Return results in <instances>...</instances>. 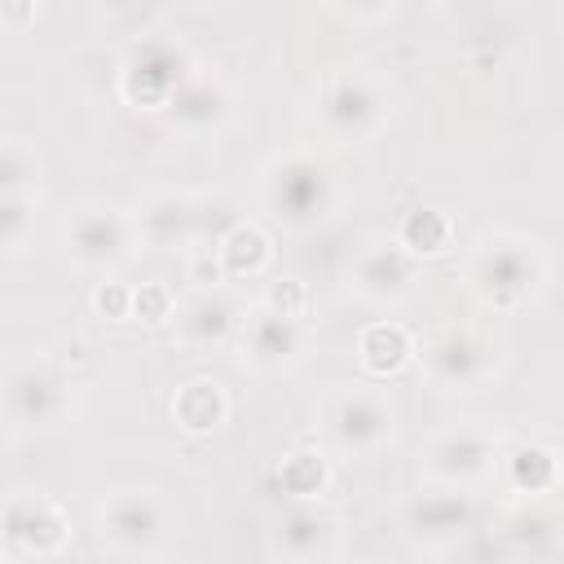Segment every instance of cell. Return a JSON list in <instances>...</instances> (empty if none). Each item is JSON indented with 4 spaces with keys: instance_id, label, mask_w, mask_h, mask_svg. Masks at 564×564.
Returning a JSON list of instances; mask_svg holds the SVG:
<instances>
[{
    "instance_id": "29",
    "label": "cell",
    "mask_w": 564,
    "mask_h": 564,
    "mask_svg": "<svg viewBox=\"0 0 564 564\" xmlns=\"http://www.w3.org/2000/svg\"><path fill=\"white\" fill-rule=\"evenodd\" d=\"M172 308H176V291L167 282H141V286H132V322L167 326L172 322Z\"/></svg>"
},
{
    "instance_id": "14",
    "label": "cell",
    "mask_w": 564,
    "mask_h": 564,
    "mask_svg": "<svg viewBox=\"0 0 564 564\" xmlns=\"http://www.w3.org/2000/svg\"><path fill=\"white\" fill-rule=\"evenodd\" d=\"M476 529V507L463 489L423 485L401 502V533L419 555H458Z\"/></svg>"
},
{
    "instance_id": "32",
    "label": "cell",
    "mask_w": 564,
    "mask_h": 564,
    "mask_svg": "<svg viewBox=\"0 0 564 564\" xmlns=\"http://www.w3.org/2000/svg\"><path fill=\"white\" fill-rule=\"evenodd\" d=\"M326 9H335L344 22L375 26V22H383V18L397 9V0H326Z\"/></svg>"
},
{
    "instance_id": "4",
    "label": "cell",
    "mask_w": 564,
    "mask_h": 564,
    "mask_svg": "<svg viewBox=\"0 0 564 564\" xmlns=\"http://www.w3.org/2000/svg\"><path fill=\"white\" fill-rule=\"evenodd\" d=\"M176 507L154 485H119L93 511V533L106 555L159 560L176 538Z\"/></svg>"
},
{
    "instance_id": "5",
    "label": "cell",
    "mask_w": 564,
    "mask_h": 564,
    "mask_svg": "<svg viewBox=\"0 0 564 564\" xmlns=\"http://www.w3.org/2000/svg\"><path fill=\"white\" fill-rule=\"evenodd\" d=\"M75 414V383L48 357H13L0 366V432L44 436Z\"/></svg>"
},
{
    "instance_id": "27",
    "label": "cell",
    "mask_w": 564,
    "mask_h": 564,
    "mask_svg": "<svg viewBox=\"0 0 564 564\" xmlns=\"http://www.w3.org/2000/svg\"><path fill=\"white\" fill-rule=\"evenodd\" d=\"M44 159L26 137H0V194H40Z\"/></svg>"
},
{
    "instance_id": "15",
    "label": "cell",
    "mask_w": 564,
    "mask_h": 564,
    "mask_svg": "<svg viewBox=\"0 0 564 564\" xmlns=\"http://www.w3.org/2000/svg\"><path fill=\"white\" fill-rule=\"evenodd\" d=\"M234 115H238V93H234V84H229L220 70L203 66V62L185 75V84H181V88L167 97V106L159 110V119H163L172 132L189 137V141H216V137L234 123Z\"/></svg>"
},
{
    "instance_id": "12",
    "label": "cell",
    "mask_w": 564,
    "mask_h": 564,
    "mask_svg": "<svg viewBox=\"0 0 564 564\" xmlns=\"http://www.w3.org/2000/svg\"><path fill=\"white\" fill-rule=\"evenodd\" d=\"M70 546V516L44 489L0 498V560H53Z\"/></svg>"
},
{
    "instance_id": "17",
    "label": "cell",
    "mask_w": 564,
    "mask_h": 564,
    "mask_svg": "<svg viewBox=\"0 0 564 564\" xmlns=\"http://www.w3.org/2000/svg\"><path fill=\"white\" fill-rule=\"evenodd\" d=\"M273 560L286 564H330L344 555V520L322 502H291L278 524L269 529V546Z\"/></svg>"
},
{
    "instance_id": "25",
    "label": "cell",
    "mask_w": 564,
    "mask_h": 564,
    "mask_svg": "<svg viewBox=\"0 0 564 564\" xmlns=\"http://www.w3.org/2000/svg\"><path fill=\"white\" fill-rule=\"evenodd\" d=\"M273 480H278V489L291 502L326 498V489H330V458L322 449H291V454H282Z\"/></svg>"
},
{
    "instance_id": "3",
    "label": "cell",
    "mask_w": 564,
    "mask_h": 564,
    "mask_svg": "<svg viewBox=\"0 0 564 564\" xmlns=\"http://www.w3.org/2000/svg\"><path fill=\"white\" fill-rule=\"evenodd\" d=\"M392 110H397L392 88L375 70H366V66H330L313 84V97H308L313 128L326 141H335V145H366V141H375L388 128Z\"/></svg>"
},
{
    "instance_id": "13",
    "label": "cell",
    "mask_w": 564,
    "mask_h": 564,
    "mask_svg": "<svg viewBox=\"0 0 564 564\" xmlns=\"http://www.w3.org/2000/svg\"><path fill=\"white\" fill-rule=\"evenodd\" d=\"M234 352L251 375L278 379V375H291V370H300L308 361L313 326H308V317H286V313H273V308H264L256 300L251 308H242Z\"/></svg>"
},
{
    "instance_id": "9",
    "label": "cell",
    "mask_w": 564,
    "mask_h": 564,
    "mask_svg": "<svg viewBox=\"0 0 564 564\" xmlns=\"http://www.w3.org/2000/svg\"><path fill=\"white\" fill-rule=\"evenodd\" d=\"M57 247L79 273H93V278L123 273L141 251L132 216L123 207H115V203H79L62 220Z\"/></svg>"
},
{
    "instance_id": "18",
    "label": "cell",
    "mask_w": 564,
    "mask_h": 564,
    "mask_svg": "<svg viewBox=\"0 0 564 564\" xmlns=\"http://www.w3.org/2000/svg\"><path fill=\"white\" fill-rule=\"evenodd\" d=\"M238 322H242V304L229 291L198 286V291H189V295L176 300L167 326H172V335H176V344L185 352L207 357V352H229L234 348Z\"/></svg>"
},
{
    "instance_id": "10",
    "label": "cell",
    "mask_w": 564,
    "mask_h": 564,
    "mask_svg": "<svg viewBox=\"0 0 564 564\" xmlns=\"http://www.w3.org/2000/svg\"><path fill=\"white\" fill-rule=\"evenodd\" d=\"M502 432L485 427V423H449L441 432H432L419 449V476L423 485H441V489H480L494 480L498 471V454H502Z\"/></svg>"
},
{
    "instance_id": "11",
    "label": "cell",
    "mask_w": 564,
    "mask_h": 564,
    "mask_svg": "<svg viewBox=\"0 0 564 564\" xmlns=\"http://www.w3.org/2000/svg\"><path fill=\"white\" fill-rule=\"evenodd\" d=\"M344 282L370 308H401L423 291V260L410 256L392 234H370L352 251Z\"/></svg>"
},
{
    "instance_id": "19",
    "label": "cell",
    "mask_w": 564,
    "mask_h": 564,
    "mask_svg": "<svg viewBox=\"0 0 564 564\" xmlns=\"http://www.w3.org/2000/svg\"><path fill=\"white\" fill-rule=\"evenodd\" d=\"M498 542L516 560H555L564 555V529L555 498H511L498 516Z\"/></svg>"
},
{
    "instance_id": "26",
    "label": "cell",
    "mask_w": 564,
    "mask_h": 564,
    "mask_svg": "<svg viewBox=\"0 0 564 564\" xmlns=\"http://www.w3.org/2000/svg\"><path fill=\"white\" fill-rule=\"evenodd\" d=\"M97 18L123 44L163 31V0H97Z\"/></svg>"
},
{
    "instance_id": "31",
    "label": "cell",
    "mask_w": 564,
    "mask_h": 564,
    "mask_svg": "<svg viewBox=\"0 0 564 564\" xmlns=\"http://www.w3.org/2000/svg\"><path fill=\"white\" fill-rule=\"evenodd\" d=\"M260 304L273 308V313H286V317H308V304L313 300H308V286L300 278H269Z\"/></svg>"
},
{
    "instance_id": "7",
    "label": "cell",
    "mask_w": 564,
    "mask_h": 564,
    "mask_svg": "<svg viewBox=\"0 0 564 564\" xmlns=\"http://www.w3.org/2000/svg\"><path fill=\"white\" fill-rule=\"evenodd\" d=\"M414 361L423 366V379L436 392H485L502 370L498 344L463 322H441L427 335H419Z\"/></svg>"
},
{
    "instance_id": "30",
    "label": "cell",
    "mask_w": 564,
    "mask_h": 564,
    "mask_svg": "<svg viewBox=\"0 0 564 564\" xmlns=\"http://www.w3.org/2000/svg\"><path fill=\"white\" fill-rule=\"evenodd\" d=\"M88 304H93V313H97L101 322H132V286L119 282V273L101 278V282L93 286Z\"/></svg>"
},
{
    "instance_id": "21",
    "label": "cell",
    "mask_w": 564,
    "mask_h": 564,
    "mask_svg": "<svg viewBox=\"0 0 564 564\" xmlns=\"http://www.w3.org/2000/svg\"><path fill=\"white\" fill-rule=\"evenodd\" d=\"M172 423L185 432V436H212L229 423V392L220 379L212 375H194L185 383H176L172 392Z\"/></svg>"
},
{
    "instance_id": "22",
    "label": "cell",
    "mask_w": 564,
    "mask_h": 564,
    "mask_svg": "<svg viewBox=\"0 0 564 564\" xmlns=\"http://www.w3.org/2000/svg\"><path fill=\"white\" fill-rule=\"evenodd\" d=\"M212 260L220 269V278H260L273 264V234L260 220H234L216 242H212Z\"/></svg>"
},
{
    "instance_id": "28",
    "label": "cell",
    "mask_w": 564,
    "mask_h": 564,
    "mask_svg": "<svg viewBox=\"0 0 564 564\" xmlns=\"http://www.w3.org/2000/svg\"><path fill=\"white\" fill-rule=\"evenodd\" d=\"M40 194H0V251H18L35 234Z\"/></svg>"
},
{
    "instance_id": "1",
    "label": "cell",
    "mask_w": 564,
    "mask_h": 564,
    "mask_svg": "<svg viewBox=\"0 0 564 564\" xmlns=\"http://www.w3.org/2000/svg\"><path fill=\"white\" fill-rule=\"evenodd\" d=\"M551 282V256L538 238L520 229H485L471 238L463 260V286L467 295L498 317H511L529 308Z\"/></svg>"
},
{
    "instance_id": "24",
    "label": "cell",
    "mask_w": 564,
    "mask_h": 564,
    "mask_svg": "<svg viewBox=\"0 0 564 564\" xmlns=\"http://www.w3.org/2000/svg\"><path fill=\"white\" fill-rule=\"evenodd\" d=\"M392 238H397L410 256H419V260L427 264V260H441V256L454 251L458 225H454V216H449L445 207H410V212L397 220Z\"/></svg>"
},
{
    "instance_id": "33",
    "label": "cell",
    "mask_w": 564,
    "mask_h": 564,
    "mask_svg": "<svg viewBox=\"0 0 564 564\" xmlns=\"http://www.w3.org/2000/svg\"><path fill=\"white\" fill-rule=\"evenodd\" d=\"M35 18H40V0H0V26L4 31L22 35L35 26Z\"/></svg>"
},
{
    "instance_id": "16",
    "label": "cell",
    "mask_w": 564,
    "mask_h": 564,
    "mask_svg": "<svg viewBox=\"0 0 564 564\" xmlns=\"http://www.w3.org/2000/svg\"><path fill=\"white\" fill-rule=\"evenodd\" d=\"M203 212H207V198L189 189H150L128 207L137 242L163 256H176L203 242Z\"/></svg>"
},
{
    "instance_id": "8",
    "label": "cell",
    "mask_w": 564,
    "mask_h": 564,
    "mask_svg": "<svg viewBox=\"0 0 564 564\" xmlns=\"http://www.w3.org/2000/svg\"><path fill=\"white\" fill-rule=\"evenodd\" d=\"M317 432H322V445L335 458L366 463V458H375V454H383L392 445V436H397V405L388 401V392L366 388V383L335 388L322 401Z\"/></svg>"
},
{
    "instance_id": "2",
    "label": "cell",
    "mask_w": 564,
    "mask_h": 564,
    "mask_svg": "<svg viewBox=\"0 0 564 564\" xmlns=\"http://www.w3.org/2000/svg\"><path fill=\"white\" fill-rule=\"evenodd\" d=\"M256 198L264 216L286 234H313L330 225L344 207V181L335 163L317 150H278L256 172Z\"/></svg>"
},
{
    "instance_id": "20",
    "label": "cell",
    "mask_w": 564,
    "mask_h": 564,
    "mask_svg": "<svg viewBox=\"0 0 564 564\" xmlns=\"http://www.w3.org/2000/svg\"><path fill=\"white\" fill-rule=\"evenodd\" d=\"M494 480H502L511 498H555L560 494V445L542 436L502 441Z\"/></svg>"
},
{
    "instance_id": "6",
    "label": "cell",
    "mask_w": 564,
    "mask_h": 564,
    "mask_svg": "<svg viewBox=\"0 0 564 564\" xmlns=\"http://www.w3.org/2000/svg\"><path fill=\"white\" fill-rule=\"evenodd\" d=\"M194 66H198V57L181 35L150 31L141 40L123 44V57H119V70H115V93L128 110L159 115Z\"/></svg>"
},
{
    "instance_id": "23",
    "label": "cell",
    "mask_w": 564,
    "mask_h": 564,
    "mask_svg": "<svg viewBox=\"0 0 564 564\" xmlns=\"http://www.w3.org/2000/svg\"><path fill=\"white\" fill-rule=\"evenodd\" d=\"M352 352L370 379H392L405 366H414V335H410V326H401L392 317H375L357 330Z\"/></svg>"
}]
</instances>
